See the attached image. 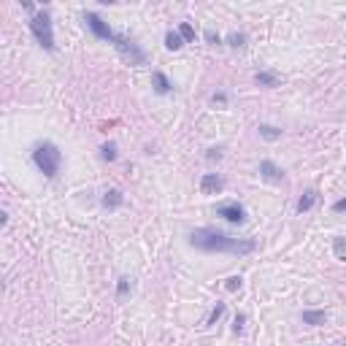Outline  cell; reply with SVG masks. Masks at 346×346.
Returning <instances> with one entry per match:
<instances>
[{
  "instance_id": "6da1fadb",
  "label": "cell",
  "mask_w": 346,
  "mask_h": 346,
  "mask_svg": "<svg viewBox=\"0 0 346 346\" xmlns=\"http://www.w3.org/2000/svg\"><path fill=\"white\" fill-rule=\"evenodd\" d=\"M187 241H190V246L200 249V251H208V254H251V251L257 249L254 238H233V235H227L222 230H217V227H198V230H192L187 235Z\"/></svg>"
},
{
  "instance_id": "7a4b0ae2",
  "label": "cell",
  "mask_w": 346,
  "mask_h": 346,
  "mask_svg": "<svg viewBox=\"0 0 346 346\" xmlns=\"http://www.w3.org/2000/svg\"><path fill=\"white\" fill-rule=\"evenodd\" d=\"M33 162H35V168L41 170L46 179H57L60 165H62L60 146L52 144V141H41V144H35L33 146Z\"/></svg>"
},
{
  "instance_id": "3957f363",
  "label": "cell",
  "mask_w": 346,
  "mask_h": 346,
  "mask_svg": "<svg viewBox=\"0 0 346 346\" xmlns=\"http://www.w3.org/2000/svg\"><path fill=\"white\" fill-rule=\"evenodd\" d=\"M30 30H33L35 41L41 49L46 52H54V30H52V17L46 11L41 14H33V19H30Z\"/></svg>"
},
{
  "instance_id": "277c9868",
  "label": "cell",
  "mask_w": 346,
  "mask_h": 346,
  "mask_svg": "<svg viewBox=\"0 0 346 346\" xmlns=\"http://www.w3.org/2000/svg\"><path fill=\"white\" fill-rule=\"evenodd\" d=\"M111 44L116 46V52H119L122 57L130 62V65H144V62H146V52L141 49V46H138L136 41H133V38H127V35H119V33H116Z\"/></svg>"
},
{
  "instance_id": "5b68a950",
  "label": "cell",
  "mask_w": 346,
  "mask_h": 346,
  "mask_svg": "<svg viewBox=\"0 0 346 346\" xmlns=\"http://www.w3.org/2000/svg\"><path fill=\"white\" fill-rule=\"evenodd\" d=\"M217 217H222L230 225H243L246 222V208L238 200H227V203H219L217 206Z\"/></svg>"
},
{
  "instance_id": "8992f818",
  "label": "cell",
  "mask_w": 346,
  "mask_h": 346,
  "mask_svg": "<svg viewBox=\"0 0 346 346\" xmlns=\"http://www.w3.org/2000/svg\"><path fill=\"white\" fill-rule=\"evenodd\" d=\"M84 22H87V27H90L92 33L100 38V41H114L116 33L108 27V22H103V19L98 17V14H84Z\"/></svg>"
},
{
  "instance_id": "52a82bcc",
  "label": "cell",
  "mask_w": 346,
  "mask_h": 346,
  "mask_svg": "<svg viewBox=\"0 0 346 346\" xmlns=\"http://www.w3.org/2000/svg\"><path fill=\"white\" fill-rule=\"evenodd\" d=\"M260 176H263L265 182H271V184H281V182H284V170H281L273 160H263V162H260Z\"/></svg>"
},
{
  "instance_id": "ba28073f",
  "label": "cell",
  "mask_w": 346,
  "mask_h": 346,
  "mask_svg": "<svg viewBox=\"0 0 346 346\" xmlns=\"http://www.w3.org/2000/svg\"><path fill=\"white\" fill-rule=\"evenodd\" d=\"M222 187H225V179L219 173H203V179H200L203 195H217V192H222Z\"/></svg>"
},
{
  "instance_id": "9c48e42d",
  "label": "cell",
  "mask_w": 346,
  "mask_h": 346,
  "mask_svg": "<svg viewBox=\"0 0 346 346\" xmlns=\"http://www.w3.org/2000/svg\"><path fill=\"white\" fill-rule=\"evenodd\" d=\"M300 319H303V325L319 327V325H325V322H327V311H319V309H306V311L300 314Z\"/></svg>"
},
{
  "instance_id": "30bf717a",
  "label": "cell",
  "mask_w": 346,
  "mask_h": 346,
  "mask_svg": "<svg viewBox=\"0 0 346 346\" xmlns=\"http://www.w3.org/2000/svg\"><path fill=\"white\" fill-rule=\"evenodd\" d=\"M152 87H154V92H157V95H168V92L173 90L170 78L165 76L162 70H154V73H152Z\"/></svg>"
},
{
  "instance_id": "8fae6325",
  "label": "cell",
  "mask_w": 346,
  "mask_h": 346,
  "mask_svg": "<svg viewBox=\"0 0 346 346\" xmlns=\"http://www.w3.org/2000/svg\"><path fill=\"white\" fill-rule=\"evenodd\" d=\"M122 203H124V198H122V192H119V190H108V192L103 195V208H108V211L119 208Z\"/></svg>"
},
{
  "instance_id": "7c38bea8",
  "label": "cell",
  "mask_w": 346,
  "mask_h": 346,
  "mask_svg": "<svg viewBox=\"0 0 346 346\" xmlns=\"http://www.w3.org/2000/svg\"><path fill=\"white\" fill-rule=\"evenodd\" d=\"M257 133H260V138H263V141H271V144L281 138V127H276V124H260Z\"/></svg>"
},
{
  "instance_id": "4fadbf2b",
  "label": "cell",
  "mask_w": 346,
  "mask_h": 346,
  "mask_svg": "<svg viewBox=\"0 0 346 346\" xmlns=\"http://www.w3.org/2000/svg\"><path fill=\"white\" fill-rule=\"evenodd\" d=\"M314 203H317V192H314V190H306V192L300 195V200H297V214H306V211H311Z\"/></svg>"
},
{
  "instance_id": "5bb4252c",
  "label": "cell",
  "mask_w": 346,
  "mask_h": 346,
  "mask_svg": "<svg viewBox=\"0 0 346 346\" xmlns=\"http://www.w3.org/2000/svg\"><path fill=\"white\" fill-rule=\"evenodd\" d=\"M254 81L260 87H279V73H273V70H260L254 76Z\"/></svg>"
},
{
  "instance_id": "9a60e30c",
  "label": "cell",
  "mask_w": 346,
  "mask_h": 346,
  "mask_svg": "<svg viewBox=\"0 0 346 346\" xmlns=\"http://www.w3.org/2000/svg\"><path fill=\"white\" fill-rule=\"evenodd\" d=\"M184 44H187V41L182 38V33H179V30H170V33L165 35V49H170V52H179Z\"/></svg>"
},
{
  "instance_id": "2e32d148",
  "label": "cell",
  "mask_w": 346,
  "mask_h": 346,
  "mask_svg": "<svg viewBox=\"0 0 346 346\" xmlns=\"http://www.w3.org/2000/svg\"><path fill=\"white\" fill-rule=\"evenodd\" d=\"M100 157H103V160H108V162H114L116 157H119V154H116V144H114V141H108V144L100 146Z\"/></svg>"
},
{
  "instance_id": "e0dca14e",
  "label": "cell",
  "mask_w": 346,
  "mask_h": 346,
  "mask_svg": "<svg viewBox=\"0 0 346 346\" xmlns=\"http://www.w3.org/2000/svg\"><path fill=\"white\" fill-rule=\"evenodd\" d=\"M225 314V303H217L214 309H211V314H208V319H206V327H211V325H217L219 322V317Z\"/></svg>"
},
{
  "instance_id": "ac0fdd59",
  "label": "cell",
  "mask_w": 346,
  "mask_h": 346,
  "mask_svg": "<svg viewBox=\"0 0 346 346\" xmlns=\"http://www.w3.org/2000/svg\"><path fill=\"white\" fill-rule=\"evenodd\" d=\"M179 33H182V38H184L187 44L195 41V27L190 25V22H182V25H179Z\"/></svg>"
},
{
  "instance_id": "d6986e66",
  "label": "cell",
  "mask_w": 346,
  "mask_h": 346,
  "mask_svg": "<svg viewBox=\"0 0 346 346\" xmlns=\"http://www.w3.org/2000/svg\"><path fill=\"white\" fill-rule=\"evenodd\" d=\"M333 251H335L338 260H346V238H341V235H338V238L333 241Z\"/></svg>"
},
{
  "instance_id": "ffe728a7",
  "label": "cell",
  "mask_w": 346,
  "mask_h": 346,
  "mask_svg": "<svg viewBox=\"0 0 346 346\" xmlns=\"http://www.w3.org/2000/svg\"><path fill=\"white\" fill-rule=\"evenodd\" d=\"M243 44H246V35L243 33H230L227 35V46H233V49H241Z\"/></svg>"
},
{
  "instance_id": "44dd1931",
  "label": "cell",
  "mask_w": 346,
  "mask_h": 346,
  "mask_svg": "<svg viewBox=\"0 0 346 346\" xmlns=\"http://www.w3.org/2000/svg\"><path fill=\"white\" fill-rule=\"evenodd\" d=\"M127 292H130V279H127V276H122L119 281H116V295H119V297H124Z\"/></svg>"
},
{
  "instance_id": "7402d4cb",
  "label": "cell",
  "mask_w": 346,
  "mask_h": 346,
  "mask_svg": "<svg viewBox=\"0 0 346 346\" xmlns=\"http://www.w3.org/2000/svg\"><path fill=\"white\" fill-rule=\"evenodd\" d=\"M225 289L227 292H235V289H241V276H230L225 281Z\"/></svg>"
},
{
  "instance_id": "603a6c76",
  "label": "cell",
  "mask_w": 346,
  "mask_h": 346,
  "mask_svg": "<svg viewBox=\"0 0 346 346\" xmlns=\"http://www.w3.org/2000/svg\"><path fill=\"white\" fill-rule=\"evenodd\" d=\"M203 38H206L211 46H219V44H222V38H219V33H214V30H206V35H203Z\"/></svg>"
},
{
  "instance_id": "cb8c5ba5",
  "label": "cell",
  "mask_w": 346,
  "mask_h": 346,
  "mask_svg": "<svg viewBox=\"0 0 346 346\" xmlns=\"http://www.w3.org/2000/svg\"><path fill=\"white\" fill-rule=\"evenodd\" d=\"M211 103H214V106H225L227 103V92H214V95H211Z\"/></svg>"
},
{
  "instance_id": "d4e9b609",
  "label": "cell",
  "mask_w": 346,
  "mask_h": 346,
  "mask_svg": "<svg viewBox=\"0 0 346 346\" xmlns=\"http://www.w3.org/2000/svg\"><path fill=\"white\" fill-rule=\"evenodd\" d=\"M243 322H246V317H243V314H235V319H233V333H241V330H243Z\"/></svg>"
},
{
  "instance_id": "484cf974",
  "label": "cell",
  "mask_w": 346,
  "mask_h": 346,
  "mask_svg": "<svg viewBox=\"0 0 346 346\" xmlns=\"http://www.w3.org/2000/svg\"><path fill=\"white\" fill-rule=\"evenodd\" d=\"M333 211H335V214H343V211H346V198L343 200H335L333 203Z\"/></svg>"
},
{
  "instance_id": "4316f807",
  "label": "cell",
  "mask_w": 346,
  "mask_h": 346,
  "mask_svg": "<svg viewBox=\"0 0 346 346\" xmlns=\"http://www.w3.org/2000/svg\"><path fill=\"white\" fill-rule=\"evenodd\" d=\"M208 160H219V157H222V152H219V149H208Z\"/></svg>"
},
{
  "instance_id": "83f0119b",
  "label": "cell",
  "mask_w": 346,
  "mask_h": 346,
  "mask_svg": "<svg viewBox=\"0 0 346 346\" xmlns=\"http://www.w3.org/2000/svg\"><path fill=\"white\" fill-rule=\"evenodd\" d=\"M22 3V9H27V11H33V0H19Z\"/></svg>"
},
{
  "instance_id": "f1b7e54d",
  "label": "cell",
  "mask_w": 346,
  "mask_h": 346,
  "mask_svg": "<svg viewBox=\"0 0 346 346\" xmlns=\"http://www.w3.org/2000/svg\"><path fill=\"white\" fill-rule=\"evenodd\" d=\"M98 3H103V6H111V3H116V0H98Z\"/></svg>"
},
{
  "instance_id": "f546056e",
  "label": "cell",
  "mask_w": 346,
  "mask_h": 346,
  "mask_svg": "<svg viewBox=\"0 0 346 346\" xmlns=\"http://www.w3.org/2000/svg\"><path fill=\"white\" fill-rule=\"evenodd\" d=\"M41 3H49V0H41Z\"/></svg>"
}]
</instances>
